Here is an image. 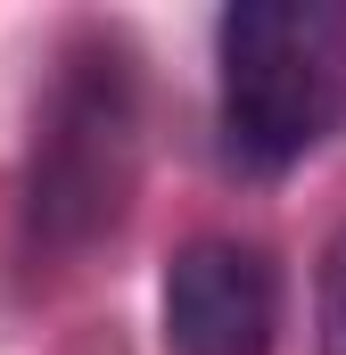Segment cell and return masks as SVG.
<instances>
[{
  "label": "cell",
  "instance_id": "6da1fadb",
  "mask_svg": "<svg viewBox=\"0 0 346 355\" xmlns=\"http://www.w3.org/2000/svg\"><path fill=\"white\" fill-rule=\"evenodd\" d=\"M215 124L239 174H289L346 132V8L239 0L215 17Z\"/></svg>",
  "mask_w": 346,
  "mask_h": 355
},
{
  "label": "cell",
  "instance_id": "7a4b0ae2",
  "mask_svg": "<svg viewBox=\"0 0 346 355\" xmlns=\"http://www.w3.org/2000/svg\"><path fill=\"white\" fill-rule=\"evenodd\" d=\"M140 182V58L124 33H75L33 116L25 240L33 257H83L107 240Z\"/></svg>",
  "mask_w": 346,
  "mask_h": 355
},
{
  "label": "cell",
  "instance_id": "3957f363",
  "mask_svg": "<svg viewBox=\"0 0 346 355\" xmlns=\"http://www.w3.org/2000/svg\"><path fill=\"white\" fill-rule=\"evenodd\" d=\"M165 355H272L280 339V272L256 240L206 232L181 240L157 289Z\"/></svg>",
  "mask_w": 346,
  "mask_h": 355
},
{
  "label": "cell",
  "instance_id": "277c9868",
  "mask_svg": "<svg viewBox=\"0 0 346 355\" xmlns=\"http://www.w3.org/2000/svg\"><path fill=\"white\" fill-rule=\"evenodd\" d=\"M313 322H322V355H346V232L322 257V306H313Z\"/></svg>",
  "mask_w": 346,
  "mask_h": 355
}]
</instances>
